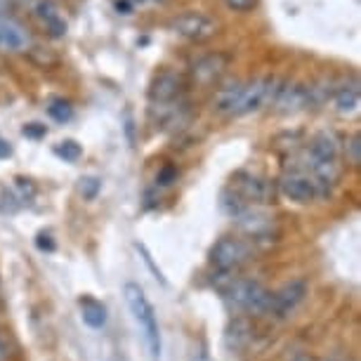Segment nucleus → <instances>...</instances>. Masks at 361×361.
<instances>
[{
	"mask_svg": "<svg viewBox=\"0 0 361 361\" xmlns=\"http://www.w3.org/2000/svg\"><path fill=\"white\" fill-rule=\"evenodd\" d=\"M123 298H126V305H128V310H130L133 319L137 322L142 333H145V343H147L149 354H152V359H161V350H163L161 326H159V317H156L152 300L147 298V293L140 283H133V281H128L123 286Z\"/></svg>",
	"mask_w": 361,
	"mask_h": 361,
	"instance_id": "obj_1",
	"label": "nucleus"
},
{
	"mask_svg": "<svg viewBox=\"0 0 361 361\" xmlns=\"http://www.w3.org/2000/svg\"><path fill=\"white\" fill-rule=\"evenodd\" d=\"M224 302L234 312H246L253 317H267L271 293L264 288L260 281L253 279H234L227 290H222Z\"/></svg>",
	"mask_w": 361,
	"mask_h": 361,
	"instance_id": "obj_2",
	"label": "nucleus"
},
{
	"mask_svg": "<svg viewBox=\"0 0 361 361\" xmlns=\"http://www.w3.org/2000/svg\"><path fill=\"white\" fill-rule=\"evenodd\" d=\"M253 255V246L246 238L238 236H222L210 248V267L220 274H234V271L246 264Z\"/></svg>",
	"mask_w": 361,
	"mask_h": 361,
	"instance_id": "obj_3",
	"label": "nucleus"
},
{
	"mask_svg": "<svg viewBox=\"0 0 361 361\" xmlns=\"http://www.w3.org/2000/svg\"><path fill=\"white\" fill-rule=\"evenodd\" d=\"M310 293V286L305 279H293V281L283 283L276 293H271L269 298V307H267V317L276 319V322H283L288 319L293 312H295L300 305L305 302Z\"/></svg>",
	"mask_w": 361,
	"mask_h": 361,
	"instance_id": "obj_4",
	"label": "nucleus"
},
{
	"mask_svg": "<svg viewBox=\"0 0 361 361\" xmlns=\"http://www.w3.org/2000/svg\"><path fill=\"white\" fill-rule=\"evenodd\" d=\"M281 85H283L281 80L271 78V76L253 80V83L246 85V90H243L241 104H238L234 116H248V114L260 111L264 104H269V102L276 99V94H279V90H281Z\"/></svg>",
	"mask_w": 361,
	"mask_h": 361,
	"instance_id": "obj_5",
	"label": "nucleus"
},
{
	"mask_svg": "<svg viewBox=\"0 0 361 361\" xmlns=\"http://www.w3.org/2000/svg\"><path fill=\"white\" fill-rule=\"evenodd\" d=\"M173 31L180 33V36L187 40L201 43V40H208L215 36L217 24H215V19H210L208 15H201V12H187V15H180L177 19H173Z\"/></svg>",
	"mask_w": 361,
	"mask_h": 361,
	"instance_id": "obj_6",
	"label": "nucleus"
},
{
	"mask_svg": "<svg viewBox=\"0 0 361 361\" xmlns=\"http://www.w3.org/2000/svg\"><path fill=\"white\" fill-rule=\"evenodd\" d=\"M182 92H185V78L175 71H161L149 85V102L152 106L173 104V102L182 99Z\"/></svg>",
	"mask_w": 361,
	"mask_h": 361,
	"instance_id": "obj_7",
	"label": "nucleus"
},
{
	"mask_svg": "<svg viewBox=\"0 0 361 361\" xmlns=\"http://www.w3.org/2000/svg\"><path fill=\"white\" fill-rule=\"evenodd\" d=\"M279 189H281L286 199L295 203H312L319 196L314 180L305 173H286L279 182Z\"/></svg>",
	"mask_w": 361,
	"mask_h": 361,
	"instance_id": "obj_8",
	"label": "nucleus"
},
{
	"mask_svg": "<svg viewBox=\"0 0 361 361\" xmlns=\"http://www.w3.org/2000/svg\"><path fill=\"white\" fill-rule=\"evenodd\" d=\"M236 194L246 203H269V199H274V189L262 177L241 173L236 175Z\"/></svg>",
	"mask_w": 361,
	"mask_h": 361,
	"instance_id": "obj_9",
	"label": "nucleus"
},
{
	"mask_svg": "<svg viewBox=\"0 0 361 361\" xmlns=\"http://www.w3.org/2000/svg\"><path fill=\"white\" fill-rule=\"evenodd\" d=\"M227 64H229L227 54H222V52L206 54V57H201L199 62L194 64L192 78L199 85H210V83H215V80L222 76L224 69H227Z\"/></svg>",
	"mask_w": 361,
	"mask_h": 361,
	"instance_id": "obj_10",
	"label": "nucleus"
},
{
	"mask_svg": "<svg viewBox=\"0 0 361 361\" xmlns=\"http://www.w3.org/2000/svg\"><path fill=\"white\" fill-rule=\"evenodd\" d=\"M238 227L241 231L246 234L248 238H253V241H262V238H271V231H274V220L262 213H257V210L248 208L243 215L236 217Z\"/></svg>",
	"mask_w": 361,
	"mask_h": 361,
	"instance_id": "obj_11",
	"label": "nucleus"
},
{
	"mask_svg": "<svg viewBox=\"0 0 361 361\" xmlns=\"http://www.w3.org/2000/svg\"><path fill=\"white\" fill-rule=\"evenodd\" d=\"M33 15L45 24V31L50 33V38H64L66 36V22L59 15L57 5L52 0H36L33 5Z\"/></svg>",
	"mask_w": 361,
	"mask_h": 361,
	"instance_id": "obj_12",
	"label": "nucleus"
},
{
	"mask_svg": "<svg viewBox=\"0 0 361 361\" xmlns=\"http://www.w3.org/2000/svg\"><path fill=\"white\" fill-rule=\"evenodd\" d=\"M340 154V142L333 133L324 130L314 135V140L310 142V152H307V161L310 163H319V161H338Z\"/></svg>",
	"mask_w": 361,
	"mask_h": 361,
	"instance_id": "obj_13",
	"label": "nucleus"
},
{
	"mask_svg": "<svg viewBox=\"0 0 361 361\" xmlns=\"http://www.w3.org/2000/svg\"><path fill=\"white\" fill-rule=\"evenodd\" d=\"M307 87L310 85H300V83H293V85H283L279 90L274 104L281 114H293L298 109L307 106Z\"/></svg>",
	"mask_w": 361,
	"mask_h": 361,
	"instance_id": "obj_14",
	"label": "nucleus"
},
{
	"mask_svg": "<svg viewBox=\"0 0 361 361\" xmlns=\"http://www.w3.org/2000/svg\"><path fill=\"white\" fill-rule=\"evenodd\" d=\"M26 43H29V36H26V31L22 26L0 15V47L10 52H19V50H24Z\"/></svg>",
	"mask_w": 361,
	"mask_h": 361,
	"instance_id": "obj_15",
	"label": "nucleus"
},
{
	"mask_svg": "<svg viewBox=\"0 0 361 361\" xmlns=\"http://www.w3.org/2000/svg\"><path fill=\"white\" fill-rule=\"evenodd\" d=\"M243 90L246 85L243 83H229L227 87L217 90L215 99H213V111L215 114H236L238 104H241V97H243Z\"/></svg>",
	"mask_w": 361,
	"mask_h": 361,
	"instance_id": "obj_16",
	"label": "nucleus"
},
{
	"mask_svg": "<svg viewBox=\"0 0 361 361\" xmlns=\"http://www.w3.org/2000/svg\"><path fill=\"white\" fill-rule=\"evenodd\" d=\"M78 307H80V317H83V324H87L94 331L104 329V324H106L104 302H99V300H94L90 295H83L78 300Z\"/></svg>",
	"mask_w": 361,
	"mask_h": 361,
	"instance_id": "obj_17",
	"label": "nucleus"
},
{
	"mask_svg": "<svg viewBox=\"0 0 361 361\" xmlns=\"http://www.w3.org/2000/svg\"><path fill=\"white\" fill-rule=\"evenodd\" d=\"M253 338V326L248 319H234V324L227 329V345L231 350H243Z\"/></svg>",
	"mask_w": 361,
	"mask_h": 361,
	"instance_id": "obj_18",
	"label": "nucleus"
},
{
	"mask_svg": "<svg viewBox=\"0 0 361 361\" xmlns=\"http://www.w3.org/2000/svg\"><path fill=\"white\" fill-rule=\"evenodd\" d=\"M336 106L340 114H354L359 106V87L345 85L336 92Z\"/></svg>",
	"mask_w": 361,
	"mask_h": 361,
	"instance_id": "obj_19",
	"label": "nucleus"
},
{
	"mask_svg": "<svg viewBox=\"0 0 361 361\" xmlns=\"http://www.w3.org/2000/svg\"><path fill=\"white\" fill-rule=\"evenodd\" d=\"M47 114H50L57 123H69L73 116V106L66 99H52L50 106H47Z\"/></svg>",
	"mask_w": 361,
	"mask_h": 361,
	"instance_id": "obj_20",
	"label": "nucleus"
},
{
	"mask_svg": "<svg viewBox=\"0 0 361 361\" xmlns=\"http://www.w3.org/2000/svg\"><path fill=\"white\" fill-rule=\"evenodd\" d=\"M54 154H57L59 159L66 161V163H76L80 159V154H83V149H80L78 142L64 140V142H59V145L54 147Z\"/></svg>",
	"mask_w": 361,
	"mask_h": 361,
	"instance_id": "obj_21",
	"label": "nucleus"
},
{
	"mask_svg": "<svg viewBox=\"0 0 361 361\" xmlns=\"http://www.w3.org/2000/svg\"><path fill=\"white\" fill-rule=\"evenodd\" d=\"M99 189H102V180H99V177L87 175V177H80V180H78V194L83 196L85 201L97 199Z\"/></svg>",
	"mask_w": 361,
	"mask_h": 361,
	"instance_id": "obj_22",
	"label": "nucleus"
},
{
	"mask_svg": "<svg viewBox=\"0 0 361 361\" xmlns=\"http://www.w3.org/2000/svg\"><path fill=\"white\" fill-rule=\"evenodd\" d=\"M345 154H347V163L359 166L361 163V137L359 135H352L350 137V142H347V147H345Z\"/></svg>",
	"mask_w": 361,
	"mask_h": 361,
	"instance_id": "obj_23",
	"label": "nucleus"
},
{
	"mask_svg": "<svg viewBox=\"0 0 361 361\" xmlns=\"http://www.w3.org/2000/svg\"><path fill=\"white\" fill-rule=\"evenodd\" d=\"M135 248H137L140 253H142V257H145V262L149 264V269H152V274H154L156 281H161L163 286H166V276H163V271H161V269L154 264V260H152V253H149V250H147L145 243H135Z\"/></svg>",
	"mask_w": 361,
	"mask_h": 361,
	"instance_id": "obj_24",
	"label": "nucleus"
},
{
	"mask_svg": "<svg viewBox=\"0 0 361 361\" xmlns=\"http://www.w3.org/2000/svg\"><path fill=\"white\" fill-rule=\"evenodd\" d=\"M175 180H177V168H175V166H163V168H161V173H159V177H156V182H159L161 187L173 185Z\"/></svg>",
	"mask_w": 361,
	"mask_h": 361,
	"instance_id": "obj_25",
	"label": "nucleus"
},
{
	"mask_svg": "<svg viewBox=\"0 0 361 361\" xmlns=\"http://www.w3.org/2000/svg\"><path fill=\"white\" fill-rule=\"evenodd\" d=\"M224 5H227L229 10H234V12H248V10L255 8L257 0H224Z\"/></svg>",
	"mask_w": 361,
	"mask_h": 361,
	"instance_id": "obj_26",
	"label": "nucleus"
},
{
	"mask_svg": "<svg viewBox=\"0 0 361 361\" xmlns=\"http://www.w3.org/2000/svg\"><path fill=\"white\" fill-rule=\"evenodd\" d=\"M22 133H24V137L40 140V137H45V135H47V128L40 126V123H29V126H24Z\"/></svg>",
	"mask_w": 361,
	"mask_h": 361,
	"instance_id": "obj_27",
	"label": "nucleus"
},
{
	"mask_svg": "<svg viewBox=\"0 0 361 361\" xmlns=\"http://www.w3.org/2000/svg\"><path fill=\"white\" fill-rule=\"evenodd\" d=\"M36 246H38L40 250H47V253H52V250H54V241H52V236H50V234H38Z\"/></svg>",
	"mask_w": 361,
	"mask_h": 361,
	"instance_id": "obj_28",
	"label": "nucleus"
},
{
	"mask_svg": "<svg viewBox=\"0 0 361 361\" xmlns=\"http://www.w3.org/2000/svg\"><path fill=\"white\" fill-rule=\"evenodd\" d=\"M10 156H12V147H10V142L0 137V161H3V159H10Z\"/></svg>",
	"mask_w": 361,
	"mask_h": 361,
	"instance_id": "obj_29",
	"label": "nucleus"
},
{
	"mask_svg": "<svg viewBox=\"0 0 361 361\" xmlns=\"http://www.w3.org/2000/svg\"><path fill=\"white\" fill-rule=\"evenodd\" d=\"M116 10H123V15H128V12H130V3H128V0H118V3H116Z\"/></svg>",
	"mask_w": 361,
	"mask_h": 361,
	"instance_id": "obj_30",
	"label": "nucleus"
},
{
	"mask_svg": "<svg viewBox=\"0 0 361 361\" xmlns=\"http://www.w3.org/2000/svg\"><path fill=\"white\" fill-rule=\"evenodd\" d=\"M194 361H210V359H208V352L203 350V345H201V350L194 354Z\"/></svg>",
	"mask_w": 361,
	"mask_h": 361,
	"instance_id": "obj_31",
	"label": "nucleus"
},
{
	"mask_svg": "<svg viewBox=\"0 0 361 361\" xmlns=\"http://www.w3.org/2000/svg\"><path fill=\"white\" fill-rule=\"evenodd\" d=\"M8 359V345H5V340L0 338V361Z\"/></svg>",
	"mask_w": 361,
	"mask_h": 361,
	"instance_id": "obj_32",
	"label": "nucleus"
},
{
	"mask_svg": "<svg viewBox=\"0 0 361 361\" xmlns=\"http://www.w3.org/2000/svg\"><path fill=\"white\" fill-rule=\"evenodd\" d=\"M293 361H312V357H310V354H298Z\"/></svg>",
	"mask_w": 361,
	"mask_h": 361,
	"instance_id": "obj_33",
	"label": "nucleus"
},
{
	"mask_svg": "<svg viewBox=\"0 0 361 361\" xmlns=\"http://www.w3.org/2000/svg\"><path fill=\"white\" fill-rule=\"evenodd\" d=\"M5 3H8V0H0V15H3V10H5Z\"/></svg>",
	"mask_w": 361,
	"mask_h": 361,
	"instance_id": "obj_34",
	"label": "nucleus"
},
{
	"mask_svg": "<svg viewBox=\"0 0 361 361\" xmlns=\"http://www.w3.org/2000/svg\"><path fill=\"white\" fill-rule=\"evenodd\" d=\"M111 361H121V359H111Z\"/></svg>",
	"mask_w": 361,
	"mask_h": 361,
	"instance_id": "obj_35",
	"label": "nucleus"
}]
</instances>
